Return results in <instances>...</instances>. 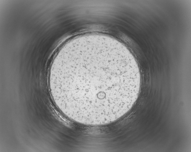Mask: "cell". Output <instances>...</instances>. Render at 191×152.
Masks as SVG:
<instances>
[{"label": "cell", "instance_id": "cell-1", "mask_svg": "<svg viewBox=\"0 0 191 152\" xmlns=\"http://www.w3.org/2000/svg\"><path fill=\"white\" fill-rule=\"evenodd\" d=\"M52 96L71 119L92 125L114 122L138 97L139 69L132 55L112 40L92 37L66 43L55 58L49 76Z\"/></svg>", "mask_w": 191, "mask_h": 152}]
</instances>
